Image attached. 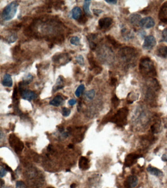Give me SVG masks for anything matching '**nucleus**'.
<instances>
[{
	"instance_id": "obj_23",
	"label": "nucleus",
	"mask_w": 167,
	"mask_h": 188,
	"mask_svg": "<svg viewBox=\"0 0 167 188\" xmlns=\"http://www.w3.org/2000/svg\"><path fill=\"white\" fill-rule=\"evenodd\" d=\"M121 32L123 38L125 40L130 39L134 37V34L132 31L127 30V28H123Z\"/></svg>"
},
{
	"instance_id": "obj_16",
	"label": "nucleus",
	"mask_w": 167,
	"mask_h": 188,
	"mask_svg": "<svg viewBox=\"0 0 167 188\" xmlns=\"http://www.w3.org/2000/svg\"><path fill=\"white\" fill-rule=\"evenodd\" d=\"M141 17L140 15L138 14H132L129 18L130 23L133 25V26H137L139 25L140 21H141Z\"/></svg>"
},
{
	"instance_id": "obj_36",
	"label": "nucleus",
	"mask_w": 167,
	"mask_h": 188,
	"mask_svg": "<svg viewBox=\"0 0 167 188\" xmlns=\"http://www.w3.org/2000/svg\"><path fill=\"white\" fill-rule=\"evenodd\" d=\"M88 19L87 18L86 16L85 15H82L81 16L80 18L78 19V22L80 23V24L81 25H83V24H86L87 22Z\"/></svg>"
},
{
	"instance_id": "obj_15",
	"label": "nucleus",
	"mask_w": 167,
	"mask_h": 188,
	"mask_svg": "<svg viewBox=\"0 0 167 188\" xmlns=\"http://www.w3.org/2000/svg\"><path fill=\"white\" fill-rule=\"evenodd\" d=\"M79 167L81 170L85 171L90 168L89 160L86 157H81L79 162Z\"/></svg>"
},
{
	"instance_id": "obj_28",
	"label": "nucleus",
	"mask_w": 167,
	"mask_h": 188,
	"mask_svg": "<svg viewBox=\"0 0 167 188\" xmlns=\"http://www.w3.org/2000/svg\"><path fill=\"white\" fill-rule=\"evenodd\" d=\"M33 80V77L32 75H27L25 77L23 78V82H21L22 85H27L30 84V83Z\"/></svg>"
},
{
	"instance_id": "obj_30",
	"label": "nucleus",
	"mask_w": 167,
	"mask_h": 188,
	"mask_svg": "<svg viewBox=\"0 0 167 188\" xmlns=\"http://www.w3.org/2000/svg\"><path fill=\"white\" fill-rule=\"evenodd\" d=\"M85 90V86L83 84H81L76 89V91L75 92V95L76 97H79L81 96V95L84 92Z\"/></svg>"
},
{
	"instance_id": "obj_19",
	"label": "nucleus",
	"mask_w": 167,
	"mask_h": 188,
	"mask_svg": "<svg viewBox=\"0 0 167 188\" xmlns=\"http://www.w3.org/2000/svg\"><path fill=\"white\" fill-rule=\"evenodd\" d=\"M64 79L62 76H59L58 79H57L56 84L54 85V87L52 88L53 92H56L58 91V90L62 88L63 87Z\"/></svg>"
},
{
	"instance_id": "obj_4",
	"label": "nucleus",
	"mask_w": 167,
	"mask_h": 188,
	"mask_svg": "<svg viewBox=\"0 0 167 188\" xmlns=\"http://www.w3.org/2000/svg\"><path fill=\"white\" fill-rule=\"evenodd\" d=\"M128 114V108L126 107L122 108L118 110L116 114L110 118L109 121L116 124L119 127H123L127 124Z\"/></svg>"
},
{
	"instance_id": "obj_13",
	"label": "nucleus",
	"mask_w": 167,
	"mask_h": 188,
	"mask_svg": "<svg viewBox=\"0 0 167 188\" xmlns=\"http://www.w3.org/2000/svg\"><path fill=\"white\" fill-rule=\"evenodd\" d=\"M77 131L76 134L74 136L73 142L75 143H80L83 140L84 138V133L86 131V127H77L76 128Z\"/></svg>"
},
{
	"instance_id": "obj_12",
	"label": "nucleus",
	"mask_w": 167,
	"mask_h": 188,
	"mask_svg": "<svg viewBox=\"0 0 167 188\" xmlns=\"http://www.w3.org/2000/svg\"><path fill=\"white\" fill-rule=\"evenodd\" d=\"M158 18L163 23H167V1L165 2L161 7Z\"/></svg>"
},
{
	"instance_id": "obj_43",
	"label": "nucleus",
	"mask_w": 167,
	"mask_h": 188,
	"mask_svg": "<svg viewBox=\"0 0 167 188\" xmlns=\"http://www.w3.org/2000/svg\"><path fill=\"white\" fill-rule=\"evenodd\" d=\"M17 90H17V87H15L14 89V92L13 93L12 96V99L13 101H14V100H16V99L17 98Z\"/></svg>"
},
{
	"instance_id": "obj_5",
	"label": "nucleus",
	"mask_w": 167,
	"mask_h": 188,
	"mask_svg": "<svg viewBox=\"0 0 167 188\" xmlns=\"http://www.w3.org/2000/svg\"><path fill=\"white\" fill-rule=\"evenodd\" d=\"M18 3L17 1H13L5 7L2 13V18L5 21H9L13 18L16 12Z\"/></svg>"
},
{
	"instance_id": "obj_8",
	"label": "nucleus",
	"mask_w": 167,
	"mask_h": 188,
	"mask_svg": "<svg viewBox=\"0 0 167 188\" xmlns=\"http://www.w3.org/2000/svg\"><path fill=\"white\" fill-rule=\"evenodd\" d=\"M19 90L21 96H22L24 100L30 101L34 100L37 97V94L33 91H31L29 90H23L22 88H19Z\"/></svg>"
},
{
	"instance_id": "obj_53",
	"label": "nucleus",
	"mask_w": 167,
	"mask_h": 188,
	"mask_svg": "<svg viewBox=\"0 0 167 188\" xmlns=\"http://www.w3.org/2000/svg\"><path fill=\"white\" fill-rule=\"evenodd\" d=\"M52 188V187H49V188Z\"/></svg>"
},
{
	"instance_id": "obj_18",
	"label": "nucleus",
	"mask_w": 167,
	"mask_h": 188,
	"mask_svg": "<svg viewBox=\"0 0 167 188\" xmlns=\"http://www.w3.org/2000/svg\"><path fill=\"white\" fill-rule=\"evenodd\" d=\"M2 84L4 86L10 87L13 85V81L12 77L9 74H7L3 76L2 81Z\"/></svg>"
},
{
	"instance_id": "obj_32",
	"label": "nucleus",
	"mask_w": 167,
	"mask_h": 188,
	"mask_svg": "<svg viewBox=\"0 0 167 188\" xmlns=\"http://www.w3.org/2000/svg\"><path fill=\"white\" fill-rule=\"evenodd\" d=\"M71 44L73 45L79 46L81 43L80 38L77 37H73L71 38L70 41Z\"/></svg>"
},
{
	"instance_id": "obj_46",
	"label": "nucleus",
	"mask_w": 167,
	"mask_h": 188,
	"mask_svg": "<svg viewBox=\"0 0 167 188\" xmlns=\"http://www.w3.org/2000/svg\"><path fill=\"white\" fill-rule=\"evenodd\" d=\"M76 101L75 99H71L70 100H69V101H68L69 104L70 105V106H74L75 104L76 103Z\"/></svg>"
},
{
	"instance_id": "obj_34",
	"label": "nucleus",
	"mask_w": 167,
	"mask_h": 188,
	"mask_svg": "<svg viewBox=\"0 0 167 188\" xmlns=\"http://www.w3.org/2000/svg\"><path fill=\"white\" fill-rule=\"evenodd\" d=\"M112 103L113 106L114 107L116 108L118 106L119 104L120 103V100L116 96H114L112 97Z\"/></svg>"
},
{
	"instance_id": "obj_42",
	"label": "nucleus",
	"mask_w": 167,
	"mask_h": 188,
	"mask_svg": "<svg viewBox=\"0 0 167 188\" xmlns=\"http://www.w3.org/2000/svg\"><path fill=\"white\" fill-rule=\"evenodd\" d=\"M93 12L95 15H96L97 16H99L100 14L103 12V11L101 10V9H93Z\"/></svg>"
},
{
	"instance_id": "obj_41",
	"label": "nucleus",
	"mask_w": 167,
	"mask_h": 188,
	"mask_svg": "<svg viewBox=\"0 0 167 188\" xmlns=\"http://www.w3.org/2000/svg\"><path fill=\"white\" fill-rule=\"evenodd\" d=\"M93 70H94V72L96 75H98V74H100L101 73V72L102 71V68L100 66H97V67L94 69Z\"/></svg>"
},
{
	"instance_id": "obj_39",
	"label": "nucleus",
	"mask_w": 167,
	"mask_h": 188,
	"mask_svg": "<svg viewBox=\"0 0 167 188\" xmlns=\"http://www.w3.org/2000/svg\"><path fill=\"white\" fill-rule=\"evenodd\" d=\"M162 41L167 42V28H165L162 32Z\"/></svg>"
},
{
	"instance_id": "obj_26",
	"label": "nucleus",
	"mask_w": 167,
	"mask_h": 188,
	"mask_svg": "<svg viewBox=\"0 0 167 188\" xmlns=\"http://www.w3.org/2000/svg\"><path fill=\"white\" fill-rule=\"evenodd\" d=\"M106 39L108 40V42L111 43V44L115 48H118L120 47L121 46V44L120 43L117 42L115 39L113 37H111V35H107L106 37Z\"/></svg>"
},
{
	"instance_id": "obj_51",
	"label": "nucleus",
	"mask_w": 167,
	"mask_h": 188,
	"mask_svg": "<svg viewBox=\"0 0 167 188\" xmlns=\"http://www.w3.org/2000/svg\"><path fill=\"white\" fill-rule=\"evenodd\" d=\"M5 184V182L3 181V180H1V188H2V186Z\"/></svg>"
},
{
	"instance_id": "obj_3",
	"label": "nucleus",
	"mask_w": 167,
	"mask_h": 188,
	"mask_svg": "<svg viewBox=\"0 0 167 188\" xmlns=\"http://www.w3.org/2000/svg\"><path fill=\"white\" fill-rule=\"evenodd\" d=\"M139 70L140 73L145 77H154L157 75L154 63L148 57H144L140 60Z\"/></svg>"
},
{
	"instance_id": "obj_44",
	"label": "nucleus",
	"mask_w": 167,
	"mask_h": 188,
	"mask_svg": "<svg viewBox=\"0 0 167 188\" xmlns=\"http://www.w3.org/2000/svg\"><path fill=\"white\" fill-rule=\"evenodd\" d=\"M117 82V78L115 77H112L111 80V86H115Z\"/></svg>"
},
{
	"instance_id": "obj_17",
	"label": "nucleus",
	"mask_w": 167,
	"mask_h": 188,
	"mask_svg": "<svg viewBox=\"0 0 167 188\" xmlns=\"http://www.w3.org/2000/svg\"><path fill=\"white\" fill-rule=\"evenodd\" d=\"M156 54L158 57L167 59V46H160L159 47L156 51Z\"/></svg>"
},
{
	"instance_id": "obj_48",
	"label": "nucleus",
	"mask_w": 167,
	"mask_h": 188,
	"mask_svg": "<svg viewBox=\"0 0 167 188\" xmlns=\"http://www.w3.org/2000/svg\"><path fill=\"white\" fill-rule=\"evenodd\" d=\"M162 160L164 162H167V156L166 154H163L162 156Z\"/></svg>"
},
{
	"instance_id": "obj_52",
	"label": "nucleus",
	"mask_w": 167,
	"mask_h": 188,
	"mask_svg": "<svg viewBox=\"0 0 167 188\" xmlns=\"http://www.w3.org/2000/svg\"><path fill=\"white\" fill-rule=\"evenodd\" d=\"M74 147V146L72 144H69L68 145V147L69 149H72Z\"/></svg>"
},
{
	"instance_id": "obj_11",
	"label": "nucleus",
	"mask_w": 167,
	"mask_h": 188,
	"mask_svg": "<svg viewBox=\"0 0 167 188\" xmlns=\"http://www.w3.org/2000/svg\"><path fill=\"white\" fill-rule=\"evenodd\" d=\"M155 25V22L154 19L150 17H145L141 19L139 26L143 28H150L154 27Z\"/></svg>"
},
{
	"instance_id": "obj_54",
	"label": "nucleus",
	"mask_w": 167,
	"mask_h": 188,
	"mask_svg": "<svg viewBox=\"0 0 167 188\" xmlns=\"http://www.w3.org/2000/svg\"></svg>"
},
{
	"instance_id": "obj_25",
	"label": "nucleus",
	"mask_w": 167,
	"mask_h": 188,
	"mask_svg": "<svg viewBox=\"0 0 167 188\" xmlns=\"http://www.w3.org/2000/svg\"><path fill=\"white\" fill-rule=\"evenodd\" d=\"M88 60L90 66V70H93L94 69L97 67L98 65L96 63L93 56L92 53H90L88 55Z\"/></svg>"
},
{
	"instance_id": "obj_38",
	"label": "nucleus",
	"mask_w": 167,
	"mask_h": 188,
	"mask_svg": "<svg viewBox=\"0 0 167 188\" xmlns=\"http://www.w3.org/2000/svg\"><path fill=\"white\" fill-rule=\"evenodd\" d=\"M71 113V110L66 107L63 108L62 115L64 117H68Z\"/></svg>"
},
{
	"instance_id": "obj_50",
	"label": "nucleus",
	"mask_w": 167,
	"mask_h": 188,
	"mask_svg": "<svg viewBox=\"0 0 167 188\" xmlns=\"http://www.w3.org/2000/svg\"><path fill=\"white\" fill-rule=\"evenodd\" d=\"M76 187V184L75 183H73L71 185L70 188H75Z\"/></svg>"
},
{
	"instance_id": "obj_2",
	"label": "nucleus",
	"mask_w": 167,
	"mask_h": 188,
	"mask_svg": "<svg viewBox=\"0 0 167 188\" xmlns=\"http://www.w3.org/2000/svg\"><path fill=\"white\" fill-rule=\"evenodd\" d=\"M25 176L27 183L32 188H40L44 185V176L36 168L27 169L25 172Z\"/></svg>"
},
{
	"instance_id": "obj_47",
	"label": "nucleus",
	"mask_w": 167,
	"mask_h": 188,
	"mask_svg": "<svg viewBox=\"0 0 167 188\" xmlns=\"http://www.w3.org/2000/svg\"><path fill=\"white\" fill-rule=\"evenodd\" d=\"M106 2L111 4H116L117 1L116 0H110V1H106Z\"/></svg>"
},
{
	"instance_id": "obj_37",
	"label": "nucleus",
	"mask_w": 167,
	"mask_h": 188,
	"mask_svg": "<svg viewBox=\"0 0 167 188\" xmlns=\"http://www.w3.org/2000/svg\"><path fill=\"white\" fill-rule=\"evenodd\" d=\"M16 188H27L26 185L22 181L16 182Z\"/></svg>"
},
{
	"instance_id": "obj_22",
	"label": "nucleus",
	"mask_w": 167,
	"mask_h": 188,
	"mask_svg": "<svg viewBox=\"0 0 167 188\" xmlns=\"http://www.w3.org/2000/svg\"><path fill=\"white\" fill-rule=\"evenodd\" d=\"M96 35L94 34H90L88 35L87 37L88 41L89 43V46H90V48L92 50H95L97 47V45L94 42V40L96 38Z\"/></svg>"
},
{
	"instance_id": "obj_1",
	"label": "nucleus",
	"mask_w": 167,
	"mask_h": 188,
	"mask_svg": "<svg viewBox=\"0 0 167 188\" xmlns=\"http://www.w3.org/2000/svg\"><path fill=\"white\" fill-rule=\"evenodd\" d=\"M138 53L135 49L131 47H125L119 52V56L123 63L129 67L135 66L137 60Z\"/></svg>"
},
{
	"instance_id": "obj_14",
	"label": "nucleus",
	"mask_w": 167,
	"mask_h": 188,
	"mask_svg": "<svg viewBox=\"0 0 167 188\" xmlns=\"http://www.w3.org/2000/svg\"><path fill=\"white\" fill-rule=\"evenodd\" d=\"M112 19L111 18L109 17L103 18L99 21V27L101 28L106 29L111 27V25L112 24Z\"/></svg>"
},
{
	"instance_id": "obj_6",
	"label": "nucleus",
	"mask_w": 167,
	"mask_h": 188,
	"mask_svg": "<svg viewBox=\"0 0 167 188\" xmlns=\"http://www.w3.org/2000/svg\"><path fill=\"white\" fill-rule=\"evenodd\" d=\"M9 143L10 146L13 149L17 154L21 153L24 148V143L14 134H11L9 137Z\"/></svg>"
},
{
	"instance_id": "obj_29",
	"label": "nucleus",
	"mask_w": 167,
	"mask_h": 188,
	"mask_svg": "<svg viewBox=\"0 0 167 188\" xmlns=\"http://www.w3.org/2000/svg\"><path fill=\"white\" fill-rule=\"evenodd\" d=\"M160 128V122H156L152 125L150 127L151 132L152 133H157L159 132V130Z\"/></svg>"
},
{
	"instance_id": "obj_27",
	"label": "nucleus",
	"mask_w": 167,
	"mask_h": 188,
	"mask_svg": "<svg viewBox=\"0 0 167 188\" xmlns=\"http://www.w3.org/2000/svg\"><path fill=\"white\" fill-rule=\"evenodd\" d=\"M91 1H85L83 4V9L84 12L87 15L91 16V12L89 10V6H90Z\"/></svg>"
},
{
	"instance_id": "obj_33",
	"label": "nucleus",
	"mask_w": 167,
	"mask_h": 188,
	"mask_svg": "<svg viewBox=\"0 0 167 188\" xmlns=\"http://www.w3.org/2000/svg\"><path fill=\"white\" fill-rule=\"evenodd\" d=\"M95 95V91L94 90H91L85 93V96L89 100H93Z\"/></svg>"
},
{
	"instance_id": "obj_35",
	"label": "nucleus",
	"mask_w": 167,
	"mask_h": 188,
	"mask_svg": "<svg viewBox=\"0 0 167 188\" xmlns=\"http://www.w3.org/2000/svg\"><path fill=\"white\" fill-rule=\"evenodd\" d=\"M76 62H77L81 66H84V60L83 57L81 55H78L76 58Z\"/></svg>"
},
{
	"instance_id": "obj_7",
	"label": "nucleus",
	"mask_w": 167,
	"mask_h": 188,
	"mask_svg": "<svg viewBox=\"0 0 167 188\" xmlns=\"http://www.w3.org/2000/svg\"><path fill=\"white\" fill-rule=\"evenodd\" d=\"M156 44V40L155 38L152 35H149L145 39L144 42L143 44V48L146 50H150L155 46Z\"/></svg>"
},
{
	"instance_id": "obj_31",
	"label": "nucleus",
	"mask_w": 167,
	"mask_h": 188,
	"mask_svg": "<svg viewBox=\"0 0 167 188\" xmlns=\"http://www.w3.org/2000/svg\"><path fill=\"white\" fill-rule=\"evenodd\" d=\"M17 39V35L15 33H12L8 35V37L6 38V40L7 42L9 43H12L15 42Z\"/></svg>"
},
{
	"instance_id": "obj_10",
	"label": "nucleus",
	"mask_w": 167,
	"mask_h": 188,
	"mask_svg": "<svg viewBox=\"0 0 167 188\" xmlns=\"http://www.w3.org/2000/svg\"><path fill=\"white\" fill-rule=\"evenodd\" d=\"M140 157V155L135 153H130L127 155L125 160L124 165L126 167H130L137 162L138 159Z\"/></svg>"
},
{
	"instance_id": "obj_45",
	"label": "nucleus",
	"mask_w": 167,
	"mask_h": 188,
	"mask_svg": "<svg viewBox=\"0 0 167 188\" xmlns=\"http://www.w3.org/2000/svg\"><path fill=\"white\" fill-rule=\"evenodd\" d=\"M4 168H5L6 170H7V171H9V172H11V173H13V172L12 170L11 169L10 167H9L7 165L5 164L3 166Z\"/></svg>"
},
{
	"instance_id": "obj_49",
	"label": "nucleus",
	"mask_w": 167,
	"mask_h": 188,
	"mask_svg": "<svg viewBox=\"0 0 167 188\" xmlns=\"http://www.w3.org/2000/svg\"><path fill=\"white\" fill-rule=\"evenodd\" d=\"M93 77L92 76V75H90V76H89L87 82H88L89 83L91 82V81H92V79H93Z\"/></svg>"
},
{
	"instance_id": "obj_21",
	"label": "nucleus",
	"mask_w": 167,
	"mask_h": 188,
	"mask_svg": "<svg viewBox=\"0 0 167 188\" xmlns=\"http://www.w3.org/2000/svg\"><path fill=\"white\" fill-rule=\"evenodd\" d=\"M63 101V97L61 96L57 95L55 96L52 101H51L50 104L54 106H59L62 104Z\"/></svg>"
},
{
	"instance_id": "obj_24",
	"label": "nucleus",
	"mask_w": 167,
	"mask_h": 188,
	"mask_svg": "<svg viewBox=\"0 0 167 188\" xmlns=\"http://www.w3.org/2000/svg\"><path fill=\"white\" fill-rule=\"evenodd\" d=\"M72 17L75 20H78L81 16V10L79 7H75L72 11Z\"/></svg>"
},
{
	"instance_id": "obj_40",
	"label": "nucleus",
	"mask_w": 167,
	"mask_h": 188,
	"mask_svg": "<svg viewBox=\"0 0 167 188\" xmlns=\"http://www.w3.org/2000/svg\"><path fill=\"white\" fill-rule=\"evenodd\" d=\"M7 170L5 169L3 166H1V170H0V175H1V177L2 178L3 177V176H5L7 174Z\"/></svg>"
},
{
	"instance_id": "obj_9",
	"label": "nucleus",
	"mask_w": 167,
	"mask_h": 188,
	"mask_svg": "<svg viewBox=\"0 0 167 188\" xmlns=\"http://www.w3.org/2000/svg\"><path fill=\"white\" fill-rule=\"evenodd\" d=\"M138 183V178L135 176H130L127 177L124 182V185L126 188H134Z\"/></svg>"
},
{
	"instance_id": "obj_20",
	"label": "nucleus",
	"mask_w": 167,
	"mask_h": 188,
	"mask_svg": "<svg viewBox=\"0 0 167 188\" xmlns=\"http://www.w3.org/2000/svg\"><path fill=\"white\" fill-rule=\"evenodd\" d=\"M147 171L150 172L151 175L156 176H160L163 175V172L161 170L150 166L147 168Z\"/></svg>"
}]
</instances>
